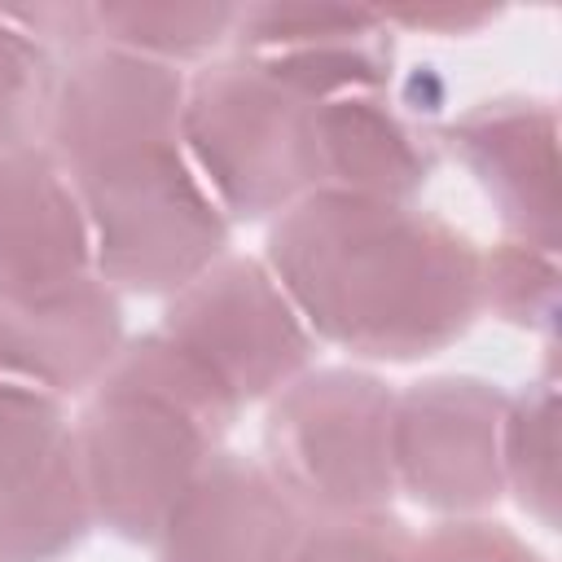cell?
<instances>
[{
  "label": "cell",
  "instance_id": "cell-1",
  "mask_svg": "<svg viewBox=\"0 0 562 562\" xmlns=\"http://www.w3.org/2000/svg\"><path fill=\"white\" fill-rule=\"evenodd\" d=\"M479 250L417 202L316 189L272 220L263 263L316 342L422 360L479 321Z\"/></svg>",
  "mask_w": 562,
  "mask_h": 562
},
{
  "label": "cell",
  "instance_id": "cell-2",
  "mask_svg": "<svg viewBox=\"0 0 562 562\" xmlns=\"http://www.w3.org/2000/svg\"><path fill=\"white\" fill-rule=\"evenodd\" d=\"M180 149L228 220H277L321 189L316 105L241 53L189 79Z\"/></svg>",
  "mask_w": 562,
  "mask_h": 562
},
{
  "label": "cell",
  "instance_id": "cell-3",
  "mask_svg": "<svg viewBox=\"0 0 562 562\" xmlns=\"http://www.w3.org/2000/svg\"><path fill=\"white\" fill-rule=\"evenodd\" d=\"M88 215L92 272L114 294H176L228 255L233 220L220 211L180 140L75 180Z\"/></svg>",
  "mask_w": 562,
  "mask_h": 562
},
{
  "label": "cell",
  "instance_id": "cell-4",
  "mask_svg": "<svg viewBox=\"0 0 562 562\" xmlns=\"http://www.w3.org/2000/svg\"><path fill=\"white\" fill-rule=\"evenodd\" d=\"M395 391L356 364H312L272 395L263 465L307 518L386 509Z\"/></svg>",
  "mask_w": 562,
  "mask_h": 562
},
{
  "label": "cell",
  "instance_id": "cell-5",
  "mask_svg": "<svg viewBox=\"0 0 562 562\" xmlns=\"http://www.w3.org/2000/svg\"><path fill=\"white\" fill-rule=\"evenodd\" d=\"M220 439L224 435L189 408L105 373L75 417V452L92 522L127 540H154L202 465L220 452Z\"/></svg>",
  "mask_w": 562,
  "mask_h": 562
},
{
  "label": "cell",
  "instance_id": "cell-6",
  "mask_svg": "<svg viewBox=\"0 0 562 562\" xmlns=\"http://www.w3.org/2000/svg\"><path fill=\"white\" fill-rule=\"evenodd\" d=\"M224 386L246 400H272L312 369L316 338L277 272L255 255H220L202 277L167 299L162 325Z\"/></svg>",
  "mask_w": 562,
  "mask_h": 562
},
{
  "label": "cell",
  "instance_id": "cell-7",
  "mask_svg": "<svg viewBox=\"0 0 562 562\" xmlns=\"http://www.w3.org/2000/svg\"><path fill=\"white\" fill-rule=\"evenodd\" d=\"M505 391L474 373H430L391 404L395 492L443 518H479L505 496Z\"/></svg>",
  "mask_w": 562,
  "mask_h": 562
},
{
  "label": "cell",
  "instance_id": "cell-8",
  "mask_svg": "<svg viewBox=\"0 0 562 562\" xmlns=\"http://www.w3.org/2000/svg\"><path fill=\"white\" fill-rule=\"evenodd\" d=\"M189 79L105 40L61 61L44 149L79 180L119 158L176 145Z\"/></svg>",
  "mask_w": 562,
  "mask_h": 562
},
{
  "label": "cell",
  "instance_id": "cell-9",
  "mask_svg": "<svg viewBox=\"0 0 562 562\" xmlns=\"http://www.w3.org/2000/svg\"><path fill=\"white\" fill-rule=\"evenodd\" d=\"M88 527L66 404L0 382V562H57Z\"/></svg>",
  "mask_w": 562,
  "mask_h": 562
},
{
  "label": "cell",
  "instance_id": "cell-10",
  "mask_svg": "<svg viewBox=\"0 0 562 562\" xmlns=\"http://www.w3.org/2000/svg\"><path fill=\"white\" fill-rule=\"evenodd\" d=\"M123 338L119 294L97 272L0 285V382L48 400L88 395Z\"/></svg>",
  "mask_w": 562,
  "mask_h": 562
},
{
  "label": "cell",
  "instance_id": "cell-11",
  "mask_svg": "<svg viewBox=\"0 0 562 562\" xmlns=\"http://www.w3.org/2000/svg\"><path fill=\"white\" fill-rule=\"evenodd\" d=\"M233 53L268 70L307 105L382 92L391 79V26L364 4H246L233 31Z\"/></svg>",
  "mask_w": 562,
  "mask_h": 562
},
{
  "label": "cell",
  "instance_id": "cell-12",
  "mask_svg": "<svg viewBox=\"0 0 562 562\" xmlns=\"http://www.w3.org/2000/svg\"><path fill=\"white\" fill-rule=\"evenodd\" d=\"M448 145L474 184L492 198L505 237L558 250L562 237V132L549 101L496 97L470 105Z\"/></svg>",
  "mask_w": 562,
  "mask_h": 562
},
{
  "label": "cell",
  "instance_id": "cell-13",
  "mask_svg": "<svg viewBox=\"0 0 562 562\" xmlns=\"http://www.w3.org/2000/svg\"><path fill=\"white\" fill-rule=\"evenodd\" d=\"M303 522L307 514L263 461L215 452L162 518L154 544L158 562H290Z\"/></svg>",
  "mask_w": 562,
  "mask_h": 562
},
{
  "label": "cell",
  "instance_id": "cell-14",
  "mask_svg": "<svg viewBox=\"0 0 562 562\" xmlns=\"http://www.w3.org/2000/svg\"><path fill=\"white\" fill-rule=\"evenodd\" d=\"M92 272L88 215L75 176L44 149H0V285Z\"/></svg>",
  "mask_w": 562,
  "mask_h": 562
},
{
  "label": "cell",
  "instance_id": "cell-15",
  "mask_svg": "<svg viewBox=\"0 0 562 562\" xmlns=\"http://www.w3.org/2000/svg\"><path fill=\"white\" fill-rule=\"evenodd\" d=\"M316 167L321 189L417 202L430 154L382 92H356L316 105Z\"/></svg>",
  "mask_w": 562,
  "mask_h": 562
},
{
  "label": "cell",
  "instance_id": "cell-16",
  "mask_svg": "<svg viewBox=\"0 0 562 562\" xmlns=\"http://www.w3.org/2000/svg\"><path fill=\"white\" fill-rule=\"evenodd\" d=\"M97 9V40L167 61L180 70V61L211 57L215 48L233 44L241 4L220 0H105Z\"/></svg>",
  "mask_w": 562,
  "mask_h": 562
},
{
  "label": "cell",
  "instance_id": "cell-17",
  "mask_svg": "<svg viewBox=\"0 0 562 562\" xmlns=\"http://www.w3.org/2000/svg\"><path fill=\"white\" fill-rule=\"evenodd\" d=\"M562 404L558 382H531L527 391L505 400L501 422V479L527 518L544 531L558 527L562 501Z\"/></svg>",
  "mask_w": 562,
  "mask_h": 562
},
{
  "label": "cell",
  "instance_id": "cell-18",
  "mask_svg": "<svg viewBox=\"0 0 562 562\" xmlns=\"http://www.w3.org/2000/svg\"><path fill=\"white\" fill-rule=\"evenodd\" d=\"M558 250L501 237L479 250V307L518 329H553L558 316Z\"/></svg>",
  "mask_w": 562,
  "mask_h": 562
},
{
  "label": "cell",
  "instance_id": "cell-19",
  "mask_svg": "<svg viewBox=\"0 0 562 562\" xmlns=\"http://www.w3.org/2000/svg\"><path fill=\"white\" fill-rule=\"evenodd\" d=\"M61 57L35 44L0 9V149L44 145Z\"/></svg>",
  "mask_w": 562,
  "mask_h": 562
},
{
  "label": "cell",
  "instance_id": "cell-20",
  "mask_svg": "<svg viewBox=\"0 0 562 562\" xmlns=\"http://www.w3.org/2000/svg\"><path fill=\"white\" fill-rule=\"evenodd\" d=\"M413 531L391 509L307 518L290 562H408Z\"/></svg>",
  "mask_w": 562,
  "mask_h": 562
},
{
  "label": "cell",
  "instance_id": "cell-21",
  "mask_svg": "<svg viewBox=\"0 0 562 562\" xmlns=\"http://www.w3.org/2000/svg\"><path fill=\"white\" fill-rule=\"evenodd\" d=\"M408 562H544V558L514 527L479 514V518H443L439 527L417 536Z\"/></svg>",
  "mask_w": 562,
  "mask_h": 562
},
{
  "label": "cell",
  "instance_id": "cell-22",
  "mask_svg": "<svg viewBox=\"0 0 562 562\" xmlns=\"http://www.w3.org/2000/svg\"><path fill=\"white\" fill-rule=\"evenodd\" d=\"M9 22H18L35 44L53 57H75L79 48L97 44V9L92 4H0Z\"/></svg>",
  "mask_w": 562,
  "mask_h": 562
},
{
  "label": "cell",
  "instance_id": "cell-23",
  "mask_svg": "<svg viewBox=\"0 0 562 562\" xmlns=\"http://www.w3.org/2000/svg\"><path fill=\"white\" fill-rule=\"evenodd\" d=\"M382 22L395 31H426V35H470L479 31L487 18H496V9L487 4H452V0H435V4H391V9H378Z\"/></svg>",
  "mask_w": 562,
  "mask_h": 562
}]
</instances>
